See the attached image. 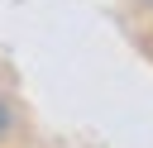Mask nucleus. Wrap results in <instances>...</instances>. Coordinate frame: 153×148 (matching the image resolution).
I'll return each mask as SVG.
<instances>
[{"mask_svg": "<svg viewBox=\"0 0 153 148\" xmlns=\"http://www.w3.org/2000/svg\"><path fill=\"white\" fill-rule=\"evenodd\" d=\"M10 129H14V115H10V105H5V100H0V138H5V134H10Z\"/></svg>", "mask_w": 153, "mask_h": 148, "instance_id": "1", "label": "nucleus"}, {"mask_svg": "<svg viewBox=\"0 0 153 148\" xmlns=\"http://www.w3.org/2000/svg\"><path fill=\"white\" fill-rule=\"evenodd\" d=\"M148 5H153V0H148Z\"/></svg>", "mask_w": 153, "mask_h": 148, "instance_id": "2", "label": "nucleus"}]
</instances>
